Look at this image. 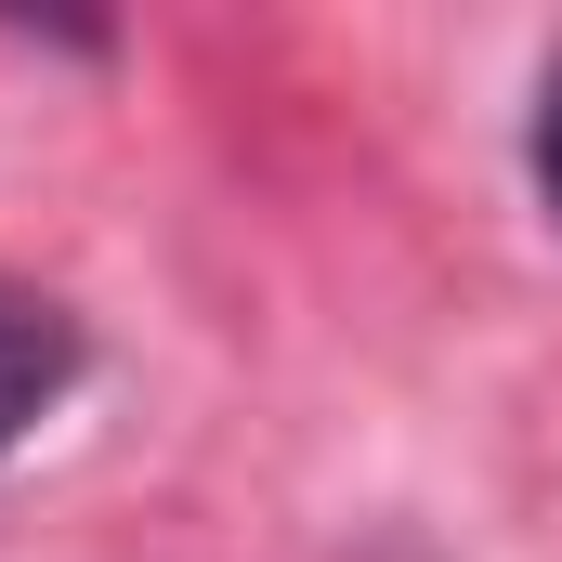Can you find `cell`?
I'll return each mask as SVG.
<instances>
[{"label": "cell", "instance_id": "1", "mask_svg": "<svg viewBox=\"0 0 562 562\" xmlns=\"http://www.w3.org/2000/svg\"><path fill=\"white\" fill-rule=\"evenodd\" d=\"M66 380H79V327H66L53 301L0 288V458H13L26 431L66 406Z\"/></svg>", "mask_w": 562, "mask_h": 562}, {"label": "cell", "instance_id": "2", "mask_svg": "<svg viewBox=\"0 0 562 562\" xmlns=\"http://www.w3.org/2000/svg\"><path fill=\"white\" fill-rule=\"evenodd\" d=\"M524 170H537V196H550V223H562V53L537 66V119H524Z\"/></svg>", "mask_w": 562, "mask_h": 562}]
</instances>
